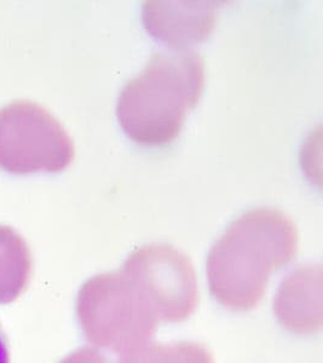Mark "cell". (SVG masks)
<instances>
[{
    "mask_svg": "<svg viewBox=\"0 0 323 363\" xmlns=\"http://www.w3.org/2000/svg\"><path fill=\"white\" fill-rule=\"evenodd\" d=\"M298 247V229L290 216L269 207L246 212L208 252L210 292L232 311L256 309L270 277L295 259Z\"/></svg>",
    "mask_w": 323,
    "mask_h": 363,
    "instance_id": "cell-1",
    "label": "cell"
},
{
    "mask_svg": "<svg viewBox=\"0 0 323 363\" xmlns=\"http://www.w3.org/2000/svg\"><path fill=\"white\" fill-rule=\"evenodd\" d=\"M206 63L195 51L154 52L144 70L125 84L116 114L125 133L147 147L170 145L203 96Z\"/></svg>",
    "mask_w": 323,
    "mask_h": 363,
    "instance_id": "cell-2",
    "label": "cell"
},
{
    "mask_svg": "<svg viewBox=\"0 0 323 363\" xmlns=\"http://www.w3.org/2000/svg\"><path fill=\"white\" fill-rule=\"evenodd\" d=\"M80 306L90 340L119 354L148 344L162 323L148 301L120 270L89 281Z\"/></svg>",
    "mask_w": 323,
    "mask_h": 363,
    "instance_id": "cell-3",
    "label": "cell"
},
{
    "mask_svg": "<svg viewBox=\"0 0 323 363\" xmlns=\"http://www.w3.org/2000/svg\"><path fill=\"white\" fill-rule=\"evenodd\" d=\"M120 272L143 294L162 322L186 321L199 306V284L189 257L169 244L142 246Z\"/></svg>",
    "mask_w": 323,
    "mask_h": 363,
    "instance_id": "cell-4",
    "label": "cell"
},
{
    "mask_svg": "<svg viewBox=\"0 0 323 363\" xmlns=\"http://www.w3.org/2000/svg\"><path fill=\"white\" fill-rule=\"evenodd\" d=\"M220 4L224 1H145L143 21L153 37L184 49L210 35Z\"/></svg>",
    "mask_w": 323,
    "mask_h": 363,
    "instance_id": "cell-5",
    "label": "cell"
},
{
    "mask_svg": "<svg viewBox=\"0 0 323 363\" xmlns=\"http://www.w3.org/2000/svg\"><path fill=\"white\" fill-rule=\"evenodd\" d=\"M321 265H302L282 281L273 298V313L295 335H315L323 326Z\"/></svg>",
    "mask_w": 323,
    "mask_h": 363,
    "instance_id": "cell-6",
    "label": "cell"
},
{
    "mask_svg": "<svg viewBox=\"0 0 323 363\" xmlns=\"http://www.w3.org/2000/svg\"><path fill=\"white\" fill-rule=\"evenodd\" d=\"M118 363H215V359L208 347L199 342H148L120 354Z\"/></svg>",
    "mask_w": 323,
    "mask_h": 363,
    "instance_id": "cell-7",
    "label": "cell"
},
{
    "mask_svg": "<svg viewBox=\"0 0 323 363\" xmlns=\"http://www.w3.org/2000/svg\"><path fill=\"white\" fill-rule=\"evenodd\" d=\"M73 363H110V361L97 351L85 350L75 356Z\"/></svg>",
    "mask_w": 323,
    "mask_h": 363,
    "instance_id": "cell-8",
    "label": "cell"
},
{
    "mask_svg": "<svg viewBox=\"0 0 323 363\" xmlns=\"http://www.w3.org/2000/svg\"><path fill=\"white\" fill-rule=\"evenodd\" d=\"M0 363H10L8 347H6V339L4 333L0 327Z\"/></svg>",
    "mask_w": 323,
    "mask_h": 363,
    "instance_id": "cell-9",
    "label": "cell"
}]
</instances>
